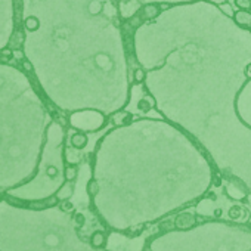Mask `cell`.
Returning <instances> with one entry per match:
<instances>
[{"instance_id": "1", "label": "cell", "mask_w": 251, "mask_h": 251, "mask_svg": "<svg viewBox=\"0 0 251 251\" xmlns=\"http://www.w3.org/2000/svg\"><path fill=\"white\" fill-rule=\"evenodd\" d=\"M175 229L179 230H186V229H192L198 225L197 216L192 213H180L175 217Z\"/></svg>"}, {"instance_id": "2", "label": "cell", "mask_w": 251, "mask_h": 251, "mask_svg": "<svg viewBox=\"0 0 251 251\" xmlns=\"http://www.w3.org/2000/svg\"><path fill=\"white\" fill-rule=\"evenodd\" d=\"M236 25H239L241 28H247L251 30V11H244V9H238L233 14V18Z\"/></svg>"}, {"instance_id": "3", "label": "cell", "mask_w": 251, "mask_h": 251, "mask_svg": "<svg viewBox=\"0 0 251 251\" xmlns=\"http://www.w3.org/2000/svg\"><path fill=\"white\" fill-rule=\"evenodd\" d=\"M139 14H141V17H142L144 21L155 20L161 14V8H160L158 3H147L145 6L141 8Z\"/></svg>"}, {"instance_id": "4", "label": "cell", "mask_w": 251, "mask_h": 251, "mask_svg": "<svg viewBox=\"0 0 251 251\" xmlns=\"http://www.w3.org/2000/svg\"><path fill=\"white\" fill-rule=\"evenodd\" d=\"M90 245L95 250H105L106 248V233L103 230H95L90 235Z\"/></svg>"}, {"instance_id": "5", "label": "cell", "mask_w": 251, "mask_h": 251, "mask_svg": "<svg viewBox=\"0 0 251 251\" xmlns=\"http://www.w3.org/2000/svg\"><path fill=\"white\" fill-rule=\"evenodd\" d=\"M132 118H133V115L130 112H127V111H118V112H115L111 117V123L118 127V126H127V124H130Z\"/></svg>"}, {"instance_id": "6", "label": "cell", "mask_w": 251, "mask_h": 251, "mask_svg": "<svg viewBox=\"0 0 251 251\" xmlns=\"http://www.w3.org/2000/svg\"><path fill=\"white\" fill-rule=\"evenodd\" d=\"M70 142H71V147H73L74 150H84V148L87 147V144H89V138H87L86 133L77 132V133H74V135L71 136Z\"/></svg>"}, {"instance_id": "7", "label": "cell", "mask_w": 251, "mask_h": 251, "mask_svg": "<svg viewBox=\"0 0 251 251\" xmlns=\"http://www.w3.org/2000/svg\"><path fill=\"white\" fill-rule=\"evenodd\" d=\"M154 105H155V102H154V99L151 98V96H144V98H141L139 100H138V109L141 111V112H144V114H147V112H150L152 108H154Z\"/></svg>"}, {"instance_id": "8", "label": "cell", "mask_w": 251, "mask_h": 251, "mask_svg": "<svg viewBox=\"0 0 251 251\" xmlns=\"http://www.w3.org/2000/svg\"><path fill=\"white\" fill-rule=\"evenodd\" d=\"M24 27H25L27 31H31V33L37 31L40 28V20L37 17H28L24 21Z\"/></svg>"}, {"instance_id": "9", "label": "cell", "mask_w": 251, "mask_h": 251, "mask_svg": "<svg viewBox=\"0 0 251 251\" xmlns=\"http://www.w3.org/2000/svg\"><path fill=\"white\" fill-rule=\"evenodd\" d=\"M86 191H87V195H89L90 198H95V197L99 194V185H98V182H96L95 179H90V180L87 182Z\"/></svg>"}, {"instance_id": "10", "label": "cell", "mask_w": 251, "mask_h": 251, "mask_svg": "<svg viewBox=\"0 0 251 251\" xmlns=\"http://www.w3.org/2000/svg\"><path fill=\"white\" fill-rule=\"evenodd\" d=\"M77 175H78V169L75 166H68L65 169V179L68 182H74L77 179Z\"/></svg>"}, {"instance_id": "11", "label": "cell", "mask_w": 251, "mask_h": 251, "mask_svg": "<svg viewBox=\"0 0 251 251\" xmlns=\"http://www.w3.org/2000/svg\"><path fill=\"white\" fill-rule=\"evenodd\" d=\"M145 78H147V74H145V71H144V70H141V68L135 70V73H133V81H135L136 84L144 83V81H145Z\"/></svg>"}, {"instance_id": "12", "label": "cell", "mask_w": 251, "mask_h": 251, "mask_svg": "<svg viewBox=\"0 0 251 251\" xmlns=\"http://www.w3.org/2000/svg\"><path fill=\"white\" fill-rule=\"evenodd\" d=\"M233 3L238 9L251 11V0H233Z\"/></svg>"}, {"instance_id": "13", "label": "cell", "mask_w": 251, "mask_h": 251, "mask_svg": "<svg viewBox=\"0 0 251 251\" xmlns=\"http://www.w3.org/2000/svg\"><path fill=\"white\" fill-rule=\"evenodd\" d=\"M219 8H220V11H222V12H223L225 15H227V17L233 18V14H235V11H233L232 5H230L229 2H226V3H222V5H219Z\"/></svg>"}, {"instance_id": "14", "label": "cell", "mask_w": 251, "mask_h": 251, "mask_svg": "<svg viewBox=\"0 0 251 251\" xmlns=\"http://www.w3.org/2000/svg\"><path fill=\"white\" fill-rule=\"evenodd\" d=\"M241 216V207H232L230 210H229V217L230 219H233V220H236L238 217Z\"/></svg>"}, {"instance_id": "15", "label": "cell", "mask_w": 251, "mask_h": 251, "mask_svg": "<svg viewBox=\"0 0 251 251\" xmlns=\"http://www.w3.org/2000/svg\"><path fill=\"white\" fill-rule=\"evenodd\" d=\"M61 208L64 210V211H71L73 208H74V205H73V202H70V201H62L61 202Z\"/></svg>"}, {"instance_id": "16", "label": "cell", "mask_w": 251, "mask_h": 251, "mask_svg": "<svg viewBox=\"0 0 251 251\" xmlns=\"http://www.w3.org/2000/svg\"><path fill=\"white\" fill-rule=\"evenodd\" d=\"M75 222H77L78 226H83L84 222H86V219H84V216L81 213H78V214H75Z\"/></svg>"}, {"instance_id": "17", "label": "cell", "mask_w": 251, "mask_h": 251, "mask_svg": "<svg viewBox=\"0 0 251 251\" xmlns=\"http://www.w3.org/2000/svg\"><path fill=\"white\" fill-rule=\"evenodd\" d=\"M244 74H245V77L248 78V80H251V62L245 67V70H244Z\"/></svg>"}, {"instance_id": "18", "label": "cell", "mask_w": 251, "mask_h": 251, "mask_svg": "<svg viewBox=\"0 0 251 251\" xmlns=\"http://www.w3.org/2000/svg\"><path fill=\"white\" fill-rule=\"evenodd\" d=\"M205 2H208V3H213V5H222V3H226L227 0H205Z\"/></svg>"}, {"instance_id": "19", "label": "cell", "mask_w": 251, "mask_h": 251, "mask_svg": "<svg viewBox=\"0 0 251 251\" xmlns=\"http://www.w3.org/2000/svg\"><path fill=\"white\" fill-rule=\"evenodd\" d=\"M23 65H24V68H25L28 73H31V65H30V62H28V61H23Z\"/></svg>"}, {"instance_id": "20", "label": "cell", "mask_w": 251, "mask_h": 251, "mask_svg": "<svg viewBox=\"0 0 251 251\" xmlns=\"http://www.w3.org/2000/svg\"><path fill=\"white\" fill-rule=\"evenodd\" d=\"M170 6H172L170 3H161V5H160L161 11H163V9H170Z\"/></svg>"}, {"instance_id": "21", "label": "cell", "mask_w": 251, "mask_h": 251, "mask_svg": "<svg viewBox=\"0 0 251 251\" xmlns=\"http://www.w3.org/2000/svg\"><path fill=\"white\" fill-rule=\"evenodd\" d=\"M105 251H109V250H105Z\"/></svg>"}]
</instances>
